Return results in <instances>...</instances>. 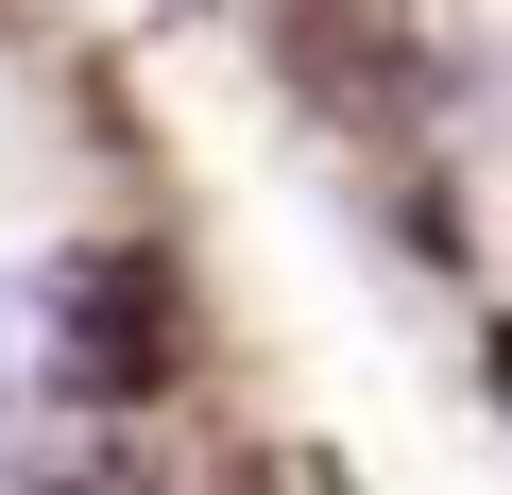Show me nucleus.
I'll use <instances>...</instances> for the list:
<instances>
[{
    "instance_id": "1",
    "label": "nucleus",
    "mask_w": 512,
    "mask_h": 495,
    "mask_svg": "<svg viewBox=\"0 0 512 495\" xmlns=\"http://www.w3.org/2000/svg\"><path fill=\"white\" fill-rule=\"evenodd\" d=\"M171 376V274L154 257H35L0 291V410L18 427H137Z\"/></svg>"
}]
</instances>
